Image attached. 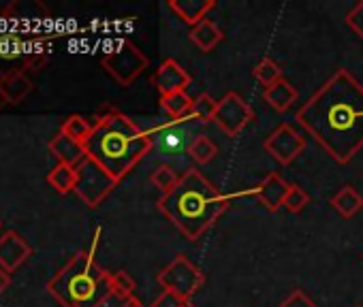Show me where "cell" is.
<instances>
[{
  "label": "cell",
  "mask_w": 363,
  "mask_h": 307,
  "mask_svg": "<svg viewBox=\"0 0 363 307\" xmlns=\"http://www.w3.org/2000/svg\"><path fill=\"white\" fill-rule=\"evenodd\" d=\"M295 117L340 165L363 149V86L346 69L335 71Z\"/></svg>",
  "instance_id": "obj_1"
},
{
  "label": "cell",
  "mask_w": 363,
  "mask_h": 307,
  "mask_svg": "<svg viewBox=\"0 0 363 307\" xmlns=\"http://www.w3.org/2000/svg\"><path fill=\"white\" fill-rule=\"evenodd\" d=\"M231 199L201 171L186 169L173 190L160 195L158 209L189 241H199L229 209Z\"/></svg>",
  "instance_id": "obj_2"
},
{
  "label": "cell",
  "mask_w": 363,
  "mask_h": 307,
  "mask_svg": "<svg viewBox=\"0 0 363 307\" xmlns=\"http://www.w3.org/2000/svg\"><path fill=\"white\" fill-rule=\"evenodd\" d=\"M88 158L96 161L113 180H124L152 149L150 132L128 115L109 109L94 120L84 143Z\"/></svg>",
  "instance_id": "obj_3"
},
{
  "label": "cell",
  "mask_w": 363,
  "mask_h": 307,
  "mask_svg": "<svg viewBox=\"0 0 363 307\" xmlns=\"http://www.w3.org/2000/svg\"><path fill=\"white\" fill-rule=\"evenodd\" d=\"M101 228H96L92 245L77 252L50 282V294L62 307H96L111 292V273L96 265L94 250L99 245Z\"/></svg>",
  "instance_id": "obj_4"
},
{
  "label": "cell",
  "mask_w": 363,
  "mask_h": 307,
  "mask_svg": "<svg viewBox=\"0 0 363 307\" xmlns=\"http://www.w3.org/2000/svg\"><path fill=\"white\" fill-rule=\"evenodd\" d=\"M158 284L162 286V290H171V292L179 294L182 299L191 301L201 290V286L206 284V275L184 254H177L158 273Z\"/></svg>",
  "instance_id": "obj_5"
},
{
  "label": "cell",
  "mask_w": 363,
  "mask_h": 307,
  "mask_svg": "<svg viewBox=\"0 0 363 307\" xmlns=\"http://www.w3.org/2000/svg\"><path fill=\"white\" fill-rule=\"evenodd\" d=\"M103 66L120 86L126 88L147 69V56L130 41H118L116 50L103 56Z\"/></svg>",
  "instance_id": "obj_6"
},
{
  "label": "cell",
  "mask_w": 363,
  "mask_h": 307,
  "mask_svg": "<svg viewBox=\"0 0 363 307\" xmlns=\"http://www.w3.org/2000/svg\"><path fill=\"white\" fill-rule=\"evenodd\" d=\"M77 182H75V195L88 205V207H99L111 190L118 186V180H113L96 161L86 158L77 169Z\"/></svg>",
  "instance_id": "obj_7"
},
{
  "label": "cell",
  "mask_w": 363,
  "mask_h": 307,
  "mask_svg": "<svg viewBox=\"0 0 363 307\" xmlns=\"http://www.w3.org/2000/svg\"><path fill=\"white\" fill-rule=\"evenodd\" d=\"M255 120L252 107L238 94V92H227L218 100L216 117L214 122L227 137H238L250 122Z\"/></svg>",
  "instance_id": "obj_8"
},
{
  "label": "cell",
  "mask_w": 363,
  "mask_h": 307,
  "mask_svg": "<svg viewBox=\"0 0 363 307\" xmlns=\"http://www.w3.org/2000/svg\"><path fill=\"white\" fill-rule=\"evenodd\" d=\"M263 147L276 163H280L282 167H289L306 149V137L301 132H297L291 124H280L265 139Z\"/></svg>",
  "instance_id": "obj_9"
},
{
  "label": "cell",
  "mask_w": 363,
  "mask_h": 307,
  "mask_svg": "<svg viewBox=\"0 0 363 307\" xmlns=\"http://www.w3.org/2000/svg\"><path fill=\"white\" fill-rule=\"evenodd\" d=\"M191 122H195V120L189 115V117H182V120H171L167 124H160V126L147 130L150 139H152V147L158 149V156H175V154H179L182 149H184Z\"/></svg>",
  "instance_id": "obj_10"
},
{
  "label": "cell",
  "mask_w": 363,
  "mask_h": 307,
  "mask_svg": "<svg viewBox=\"0 0 363 307\" xmlns=\"http://www.w3.org/2000/svg\"><path fill=\"white\" fill-rule=\"evenodd\" d=\"M291 184L284 182V178L280 173H269L259 186L242 192V197H255L267 212H278L280 207H284V199L289 195Z\"/></svg>",
  "instance_id": "obj_11"
},
{
  "label": "cell",
  "mask_w": 363,
  "mask_h": 307,
  "mask_svg": "<svg viewBox=\"0 0 363 307\" xmlns=\"http://www.w3.org/2000/svg\"><path fill=\"white\" fill-rule=\"evenodd\" d=\"M152 81H154L158 94H160V96H167V94H175V92H186V88L191 86L193 77L186 73V69L182 66L177 60L167 58V60H162V64L156 69Z\"/></svg>",
  "instance_id": "obj_12"
},
{
  "label": "cell",
  "mask_w": 363,
  "mask_h": 307,
  "mask_svg": "<svg viewBox=\"0 0 363 307\" xmlns=\"http://www.w3.org/2000/svg\"><path fill=\"white\" fill-rule=\"evenodd\" d=\"M30 254V245L16 231H9L0 237V267L7 273H13Z\"/></svg>",
  "instance_id": "obj_13"
},
{
  "label": "cell",
  "mask_w": 363,
  "mask_h": 307,
  "mask_svg": "<svg viewBox=\"0 0 363 307\" xmlns=\"http://www.w3.org/2000/svg\"><path fill=\"white\" fill-rule=\"evenodd\" d=\"M50 151L54 154V158L58 161V165H67V167H73V169H77L88 158L84 143L67 137L65 132H58L50 141Z\"/></svg>",
  "instance_id": "obj_14"
},
{
  "label": "cell",
  "mask_w": 363,
  "mask_h": 307,
  "mask_svg": "<svg viewBox=\"0 0 363 307\" xmlns=\"http://www.w3.org/2000/svg\"><path fill=\"white\" fill-rule=\"evenodd\" d=\"M214 7V0H169V9L191 28L203 22Z\"/></svg>",
  "instance_id": "obj_15"
},
{
  "label": "cell",
  "mask_w": 363,
  "mask_h": 307,
  "mask_svg": "<svg viewBox=\"0 0 363 307\" xmlns=\"http://www.w3.org/2000/svg\"><path fill=\"white\" fill-rule=\"evenodd\" d=\"M263 98H265V103H267L272 109H276L278 113H284V111H289V109L293 107V103H297L299 92L295 90V86H293L291 81H286V79L282 77V79H278L276 83H272L269 88H265Z\"/></svg>",
  "instance_id": "obj_16"
},
{
  "label": "cell",
  "mask_w": 363,
  "mask_h": 307,
  "mask_svg": "<svg viewBox=\"0 0 363 307\" xmlns=\"http://www.w3.org/2000/svg\"><path fill=\"white\" fill-rule=\"evenodd\" d=\"M0 90L5 92L11 105H20L33 92V81L24 71H9L0 77Z\"/></svg>",
  "instance_id": "obj_17"
},
{
  "label": "cell",
  "mask_w": 363,
  "mask_h": 307,
  "mask_svg": "<svg viewBox=\"0 0 363 307\" xmlns=\"http://www.w3.org/2000/svg\"><path fill=\"white\" fill-rule=\"evenodd\" d=\"M191 41L201 50V52H212L216 45H220V41L225 39V33L210 20V18H206L203 22H199L197 26H193L191 28Z\"/></svg>",
  "instance_id": "obj_18"
},
{
  "label": "cell",
  "mask_w": 363,
  "mask_h": 307,
  "mask_svg": "<svg viewBox=\"0 0 363 307\" xmlns=\"http://www.w3.org/2000/svg\"><path fill=\"white\" fill-rule=\"evenodd\" d=\"M331 207L344 218L350 220L363 209V197L352 188V186H342L333 197H331Z\"/></svg>",
  "instance_id": "obj_19"
},
{
  "label": "cell",
  "mask_w": 363,
  "mask_h": 307,
  "mask_svg": "<svg viewBox=\"0 0 363 307\" xmlns=\"http://www.w3.org/2000/svg\"><path fill=\"white\" fill-rule=\"evenodd\" d=\"M193 103H195V98H191L186 92H175V94L160 96V107H162V111L171 120L189 117L191 115V109H193Z\"/></svg>",
  "instance_id": "obj_20"
},
{
  "label": "cell",
  "mask_w": 363,
  "mask_h": 307,
  "mask_svg": "<svg viewBox=\"0 0 363 307\" xmlns=\"http://www.w3.org/2000/svg\"><path fill=\"white\" fill-rule=\"evenodd\" d=\"M218 154L216 143L208 137V134H197L191 145H189V156L197 163V165H208L214 161V156Z\"/></svg>",
  "instance_id": "obj_21"
},
{
  "label": "cell",
  "mask_w": 363,
  "mask_h": 307,
  "mask_svg": "<svg viewBox=\"0 0 363 307\" xmlns=\"http://www.w3.org/2000/svg\"><path fill=\"white\" fill-rule=\"evenodd\" d=\"M48 182L52 188H56V192L60 195H67L71 190H75V182H77V171L73 167H67V165H58L50 171L48 175Z\"/></svg>",
  "instance_id": "obj_22"
},
{
  "label": "cell",
  "mask_w": 363,
  "mask_h": 307,
  "mask_svg": "<svg viewBox=\"0 0 363 307\" xmlns=\"http://www.w3.org/2000/svg\"><path fill=\"white\" fill-rule=\"evenodd\" d=\"M216 109H218V100H214L210 94L203 92L195 98L193 109H191V117L199 124H208V122H214Z\"/></svg>",
  "instance_id": "obj_23"
},
{
  "label": "cell",
  "mask_w": 363,
  "mask_h": 307,
  "mask_svg": "<svg viewBox=\"0 0 363 307\" xmlns=\"http://www.w3.org/2000/svg\"><path fill=\"white\" fill-rule=\"evenodd\" d=\"M92 126H94V122H88L84 115H69L65 120L60 132H65L67 137H71V139H75L79 143H86V139L92 132Z\"/></svg>",
  "instance_id": "obj_24"
},
{
  "label": "cell",
  "mask_w": 363,
  "mask_h": 307,
  "mask_svg": "<svg viewBox=\"0 0 363 307\" xmlns=\"http://www.w3.org/2000/svg\"><path fill=\"white\" fill-rule=\"evenodd\" d=\"M252 75H255V79H257L261 86L269 88L272 83H276L278 79H282V69H280L272 58H263V60L252 69Z\"/></svg>",
  "instance_id": "obj_25"
},
{
  "label": "cell",
  "mask_w": 363,
  "mask_h": 307,
  "mask_svg": "<svg viewBox=\"0 0 363 307\" xmlns=\"http://www.w3.org/2000/svg\"><path fill=\"white\" fill-rule=\"evenodd\" d=\"M150 182L164 195V192H169V190H173L175 186H177V182H179V175L175 173V169L173 167H169V165H160V167H156L154 171H152V175H150Z\"/></svg>",
  "instance_id": "obj_26"
},
{
  "label": "cell",
  "mask_w": 363,
  "mask_h": 307,
  "mask_svg": "<svg viewBox=\"0 0 363 307\" xmlns=\"http://www.w3.org/2000/svg\"><path fill=\"white\" fill-rule=\"evenodd\" d=\"M308 203H310L308 192H306L301 186L291 184L289 195H286V199H284V209H286V212H291V214H299V212H303V209H306V205H308Z\"/></svg>",
  "instance_id": "obj_27"
},
{
  "label": "cell",
  "mask_w": 363,
  "mask_h": 307,
  "mask_svg": "<svg viewBox=\"0 0 363 307\" xmlns=\"http://www.w3.org/2000/svg\"><path fill=\"white\" fill-rule=\"evenodd\" d=\"M135 279L130 277V273L128 271H116V273H111V290L113 292H118V294H122V296H126V299H135Z\"/></svg>",
  "instance_id": "obj_28"
},
{
  "label": "cell",
  "mask_w": 363,
  "mask_h": 307,
  "mask_svg": "<svg viewBox=\"0 0 363 307\" xmlns=\"http://www.w3.org/2000/svg\"><path fill=\"white\" fill-rule=\"evenodd\" d=\"M150 307H191V301L182 299L179 294H175L171 290H162L160 296Z\"/></svg>",
  "instance_id": "obj_29"
},
{
  "label": "cell",
  "mask_w": 363,
  "mask_h": 307,
  "mask_svg": "<svg viewBox=\"0 0 363 307\" xmlns=\"http://www.w3.org/2000/svg\"><path fill=\"white\" fill-rule=\"evenodd\" d=\"M346 24H348V28H350L357 37L363 39V0H361V3H357V5L348 11Z\"/></svg>",
  "instance_id": "obj_30"
},
{
  "label": "cell",
  "mask_w": 363,
  "mask_h": 307,
  "mask_svg": "<svg viewBox=\"0 0 363 307\" xmlns=\"http://www.w3.org/2000/svg\"><path fill=\"white\" fill-rule=\"evenodd\" d=\"M280 307H316V303H314L303 290L295 288V290L280 303Z\"/></svg>",
  "instance_id": "obj_31"
},
{
  "label": "cell",
  "mask_w": 363,
  "mask_h": 307,
  "mask_svg": "<svg viewBox=\"0 0 363 307\" xmlns=\"http://www.w3.org/2000/svg\"><path fill=\"white\" fill-rule=\"evenodd\" d=\"M128 303H130V299H126V296H122V294L111 290L96 307H128Z\"/></svg>",
  "instance_id": "obj_32"
},
{
  "label": "cell",
  "mask_w": 363,
  "mask_h": 307,
  "mask_svg": "<svg viewBox=\"0 0 363 307\" xmlns=\"http://www.w3.org/2000/svg\"><path fill=\"white\" fill-rule=\"evenodd\" d=\"M9 284H11V275L3 267H0V292H3Z\"/></svg>",
  "instance_id": "obj_33"
},
{
  "label": "cell",
  "mask_w": 363,
  "mask_h": 307,
  "mask_svg": "<svg viewBox=\"0 0 363 307\" xmlns=\"http://www.w3.org/2000/svg\"><path fill=\"white\" fill-rule=\"evenodd\" d=\"M7 105H11V103H9V98L5 96V92H3V90H0V111H3V109H5Z\"/></svg>",
  "instance_id": "obj_34"
},
{
  "label": "cell",
  "mask_w": 363,
  "mask_h": 307,
  "mask_svg": "<svg viewBox=\"0 0 363 307\" xmlns=\"http://www.w3.org/2000/svg\"><path fill=\"white\" fill-rule=\"evenodd\" d=\"M128 307H145V305H143V303H141V301H139V299L135 296V299H130V303H128Z\"/></svg>",
  "instance_id": "obj_35"
},
{
  "label": "cell",
  "mask_w": 363,
  "mask_h": 307,
  "mask_svg": "<svg viewBox=\"0 0 363 307\" xmlns=\"http://www.w3.org/2000/svg\"><path fill=\"white\" fill-rule=\"evenodd\" d=\"M357 307H363V305H357Z\"/></svg>",
  "instance_id": "obj_36"
}]
</instances>
